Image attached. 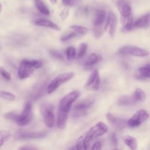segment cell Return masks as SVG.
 I'll list each match as a JSON object with an SVG mask.
<instances>
[{
    "label": "cell",
    "instance_id": "6da1fadb",
    "mask_svg": "<svg viewBox=\"0 0 150 150\" xmlns=\"http://www.w3.org/2000/svg\"><path fill=\"white\" fill-rule=\"evenodd\" d=\"M117 6L120 13L123 29L125 31L131 30L134 28V22L133 14L129 4L125 0H118Z\"/></svg>",
    "mask_w": 150,
    "mask_h": 150
},
{
    "label": "cell",
    "instance_id": "7a4b0ae2",
    "mask_svg": "<svg viewBox=\"0 0 150 150\" xmlns=\"http://www.w3.org/2000/svg\"><path fill=\"white\" fill-rule=\"evenodd\" d=\"M79 96L80 93L79 91H73L64 96L59 102L57 112L68 114L71 104L76 100Z\"/></svg>",
    "mask_w": 150,
    "mask_h": 150
},
{
    "label": "cell",
    "instance_id": "3957f363",
    "mask_svg": "<svg viewBox=\"0 0 150 150\" xmlns=\"http://www.w3.org/2000/svg\"><path fill=\"white\" fill-rule=\"evenodd\" d=\"M108 128L107 125L103 122H98L91 127L86 133L84 139L88 142L93 139L104 135L107 131Z\"/></svg>",
    "mask_w": 150,
    "mask_h": 150
},
{
    "label": "cell",
    "instance_id": "277c9868",
    "mask_svg": "<svg viewBox=\"0 0 150 150\" xmlns=\"http://www.w3.org/2000/svg\"><path fill=\"white\" fill-rule=\"evenodd\" d=\"M74 76V73L73 72H67L59 74L56 77H55L53 81L49 84L46 88L47 93L48 94H51L56 90L59 86L62 84L69 81Z\"/></svg>",
    "mask_w": 150,
    "mask_h": 150
},
{
    "label": "cell",
    "instance_id": "5b68a950",
    "mask_svg": "<svg viewBox=\"0 0 150 150\" xmlns=\"http://www.w3.org/2000/svg\"><path fill=\"white\" fill-rule=\"evenodd\" d=\"M94 102L93 98H89L78 103L74 107L73 111V117L78 118L86 115L88 110L93 105Z\"/></svg>",
    "mask_w": 150,
    "mask_h": 150
},
{
    "label": "cell",
    "instance_id": "8992f818",
    "mask_svg": "<svg viewBox=\"0 0 150 150\" xmlns=\"http://www.w3.org/2000/svg\"><path fill=\"white\" fill-rule=\"evenodd\" d=\"M40 111L46 125L49 128L53 127L54 123L53 105L49 103H43L40 106Z\"/></svg>",
    "mask_w": 150,
    "mask_h": 150
},
{
    "label": "cell",
    "instance_id": "52a82bcc",
    "mask_svg": "<svg viewBox=\"0 0 150 150\" xmlns=\"http://www.w3.org/2000/svg\"><path fill=\"white\" fill-rule=\"evenodd\" d=\"M32 120V104L27 102L25 104L22 112L18 115L16 122L20 126H25L30 123Z\"/></svg>",
    "mask_w": 150,
    "mask_h": 150
},
{
    "label": "cell",
    "instance_id": "ba28073f",
    "mask_svg": "<svg viewBox=\"0 0 150 150\" xmlns=\"http://www.w3.org/2000/svg\"><path fill=\"white\" fill-rule=\"evenodd\" d=\"M118 53L121 55H132L138 57H144L148 54L147 50L134 46H123L119 49Z\"/></svg>",
    "mask_w": 150,
    "mask_h": 150
},
{
    "label": "cell",
    "instance_id": "9c48e42d",
    "mask_svg": "<svg viewBox=\"0 0 150 150\" xmlns=\"http://www.w3.org/2000/svg\"><path fill=\"white\" fill-rule=\"evenodd\" d=\"M149 118L148 113L144 110L137 111L127 121L130 127H137L141 125Z\"/></svg>",
    "mask_w": 150,
    "mask_h": 150
},
{
    "label": "cell",
    "instance_id": "30bf717a",
    "mask_svg": "<svg viewBox=\"0 0 150 150\" xmlns=\"http://www.w3.org/2000/svg\"><path fill=\"white\" fill-rule=\"evenodd\" d=\"M35 69L29 62L28 59L22 60L18 70V77L20 79H25L31 76L33 73Z\"/></svg>",
    "mask_w": 150,
    "mask_h": 150
},
{
    "label": "cell",
    "instance_id": "8fae6325",
    "mask_svg": "<svg viewBox=\"0 0 150 150\" xmlns=\"http://www.w3.org/2000/svg\"><path fill=\"white\" fill-rule=\"evenodd\" d=\"M100 84V78L99 73L97 70H93L88 80H87L84 88L87 90L97 91L98 90Z\"/></svg>",
    "mask_w": 150,
    "mask_h": 150
},
{
    "label": "cell",
    "instance_id": "7c38bea8",
    "mask_svg": "<svg viewBox=\"0 0 150 150\" xmlns=\"http://www.w3.org/2000/svg\"><path fill=\"white\" fill-rule=\"evenodd\" d=\"M117 25V17L112 12H110L108 15L107 22L105 26V29L109 33L111 38H113L114 36Z\"/></svg>",
    "mask_w": 150,
    "mask_h": 150
},
{
    "label": "cell",
    "instance_id": "4fadbf2b",
    "mask_svg": "<svg viewBox=\"0 0 150 150\" xmlns=\"http://www.w3.org/2000/svg\"><path fill=\"white\" fill-rule=\"evenodd\" d=\"M46 131H19L16 135L18 139L29 138H42L46 135Z\"/></svg>",
    "mask_w": 150,
    "mask_h": 150
},
{
    "label": "cell",
    "instance_id": "5bb4252c",
    "mask_svg": "<svg viewBox=\"0 0 150 150\" xmlns=\"http://www.w3.org/2000/svg\"><path fill=\"white\" fill-rule=\"evenodd\" d=\"M106 117L111 124L117 129H122L128 125V123L126 120L117 117L110 112L106 114Z\"/></svg>",
    "mask_w": 150,
    "mask_h": 150
},
{
    "label": "cell",
    "instance_id": "9a60e30c",
    "mask_svg": "<svg viewBox=\"0 0 150 150\" xmlns=\"http://www.w3.org/2000/svg\"><path fill=\"white\" fill-rule=\"evenodd\" d=\"M150 26V12L139 17L134 22L133 27L138 29H145Z\"/></svg>",
    "mask_w": 150,
    "mask_h": 150
},
{
    "label": "cell",
    "instance_id": "2e32d148",
    "mask_svg": "<svg viewBox=\"0 0 150 150\" xmlns=\"http://www.w3.org/2000/svg\"><path fill=\"white\" fill-rule=\"evenodd\" d=\"M34 23L36 25L40 26H44V27H47L49 28H51L52 29H54L55 30H60V29L59 27L57 25L53 23V22L47 20L45 19H37L34 21Z\"/></svg>",
    "mask_w": 150,
    "mask_h": 150
},
{
    "label": "cell",
    "instance_id": "e0dca14e",
    "mask_svg": "<svg viewBox=\"0 0 150 150\" xmlns=\"http://www.w3.org/2000/svg\"><path fill=\"white\" fill-rule=\"evenodd\" d=\"M101 60L102 57L101 55L97 53H91L86 59L84 64L86 67H89L99 63Z\"/></svg>",
    "mask_w": 150,
    "mask_h": 150
},
{
    "label": "cell",
    "instance_id": "ac0fdd59",
    "mask_svg": "<svg viewBox=\"0 0 150 150\" xmlns=\"http://www.w3.org/2000/svg\"><path fill=\"white\" fill-rule=\"evenodd\" d=\"M105 17V12L103 9H98L96 11L93 19V26L102 25Z\"/></svg>",
    "mask_w": 150,
    "mask_h": 150
},
{
    "label": "cell",
    "instance_id": "d6986e66",
    "mask_svg": "<svg viewBox=\"0 0 150 150\" xmlns=\"http://www.w3.org/2000/svg\"><path fill=\"white\" fill-rule=\"evenodd\" d=\"M90 142L86 141V139H84V136H80L78 138L76 141V149L78 150L88 149L90 147Z\"/></svg>",
    "mask_w": 150,
    "mask_h": 150
},
{
    "label": "cell",
    "instance_id": "ffe728a7",
    "mask_svg": "<svg viewBox=\"0 0 150 150\" xmlns=\"http://www.w3.org/2000/svg\"><path fill=\"white\" fill-rule=\"evenodd\" d=\"M34 2L36 8L41 13L45 15H49L50 11L48 8L42 0H34Z\"/></svg>",
    "mask_w": 150,
    "mask_h": 150
},
{
    "label": "cell",
    "instance_id": "44dd1931",
    "mask_svg": "<svg viewBox=\"0 0 150 150\" xmlns=\"http://www.w3.org/2000/svg\"><path fill=\"white\" fill-rule=\"evenodd\" d=\"M122 139L124 144H126L130 149L134 150L137 148V142L135 138L129 135H126L123 137Z\"/></svg>",
    "mask_w": 150,
    "mask_h": 150
},
{
    "label": "cell",
    "instance_id": "7402d4cb",
    "mask_svg": "<svg viewBox=\"0 0 150 150\" xmlns=\"http://www.w3.org/2000/svg\"><path fill=\"white\" fill-rule=\"evenodd\" d=\"M132 96L136 102L144 101L146 98V94L145 92L140 88H136Z\"/></svg>",
    "mask_w": 150,
    "mask_h": 150
},
{
    "label": "cell",
    "instance_id": "603a6c76",
    "mask_svg": "<svg viewBox=\"0 0 150 150\" xmlns=\"http://www.w3.org/2000/svg\"><path fill=\"white\" fill-rule=\"evenodd\" d=\"M135 103L136 101L134 100L132 96H122L118 99V103L120 105H130Z\"/></svg>",
    "mask_w": 150,
    "mask_h": 150
},
{
    "label": "cell",
    "instance_id": "cb8c5ba5",
    "mask_svg": "<svg viewBox=\"0 0 150 150\" xmlns=\"http://www.w3.org/2000/svg\"><path fill=\"white\" fill-rule=\"evenodd\" d=\"M12 136L10 131L5 129H1L0 131V146L1 147L3 144L6 142Z\"/></svg>",
    "mask_w": 150,
    "mask_h": 150
},
{
    "label": "cell",
    "instance_id": "d4e9b609",
    "mask_svg": "<svg viewBox=\"0 0 150 150\" xmlns=\"http://www.w3.org/2000/svg\"><path fill=\"white\" fill-rule=\"evenodd\" d=\"M138 72L142 77L150 78V64L141 67L138 70Z\"/></svg>",
    "mask_w": 150,
    "mask_h": 150
},
{
    "label": "cell",
    "instance_id": "484cf974",
    "mask_svg": "<svg viewBox=\"0 0 150 150\" xmlns=\"http://www.w3.org/2000/svg\"><path fill=\"white\" fill-rule=\"evenodd\" d=\"M70 28L76 32L77 34L79 35H85L88 32V29L84 26H78V25H71L70 26Z\"/></svg>",
    "mask_w": 150,
    "mask_h": 150
},
{
    "label": "cell",
    "instance_id": "4316f807",
    "mask_svg": "<svg viewBox=\"0 0 150 150\" xmlns=\"http://www.w3.org/2000/svg\"><path fill=\"white\" fill-rule=\"evenodd\" d=\"M76 53V49L72 46L68 47L66 50V57L67 60L69 61H71L75 58Z\"/></svg>",
    "mask_w": 150,
    "mask_h": 150
},
{
    "label": "cell",
    "instance_id": "83f0119b",
    "mask_svg": "<svg viewBox=\"0 0 150 150\" xmlns=\"http://www.w3.org/2000/svg\"><path fill=\"white\" fill-rule=\"evenodd\" d=\"M0 95H1V98H4L5 100H8V101H14L16 98V96L13 94H12L10 92H8V91H1Z\"/></svg>",
    "mask_w": 150,
    "mask_h": 150
},
{
    "label": "cell",
    "instance_id": "f1b7e54d",
    "mask_svg": "<svg viewBox=\"0 0 150 150\" xmlns=\"http://www.w3.org/2000/svg\"><path fill=\"white\" fill-rule=\"evenodd\" d=\"M87 45L86 43H82L80 44V46H79V52L77 53V57L78 59L81 58L86 53V51L87 50Z\"/></svg>",
    "mask_w": 150,
    "mask_h": 150
},
{
    "label": "cell",
    "instance_id": "f546056e",
    "mask_svg": "<svg viewBox=\"0 0 150 150\" xmlns=\"http://www.w3.org/2000/svg\"><path fill=\"white\" fill-rule=\"evenodd\" d=\"M93 32L94 36L97 39H99L103 35V29L102 25L93 26Z\"/></svg>",
    "mask_w": 150,
    "mask_h": 150
},
{
    "label": "cell",
    "instance_id": "4dcf8cb0",
    "mask_svg": "<svg viewBox=\"0 0 150 150\" xmlns=\"http://www.w3.org/2000/svg\"><path fill=\"white\" fill-rule=\"evenodd\" d=\"M18 116V115L14 112H9L4 115V117L6 119H7L8 120L15 121V122H16Z\"/></svg>",
    "mask_w": 150,
    "mask_h": 150
},
{
    "label": "cell",
    "instance_id": "1f68e13d",
    "mask_svg": "<svg viewBox=\"0 0 150 150\" xmlns=\"http://www.w3.org/2000/svg\"><path fill=\"white\" fill-rule=\"evenodd\" d=\"M49 53H50V54L54 59L59 60H64L63 56L58 51H56L54 50H50Z\"/></svg>",
    "mask_w": 150,
    "mask_h": 150
},
{
    "label": "cell",
    "instance_id": "d6a6232c",
    "mask_svg": "<svg viewBox=\"0 0 150 150\" xmlns=\"http://www.w3.org/2000/svg\"><path fill=\"white\" fill-rule=\"evenodd\" d=\"M77 33L74 32H71V33H67L63 36L61 37L60 38V40L62 41V42H66V41H68L69 40L73 38H75L76 36H77Z\"/></svg>",
    "mask_w": 150,
    "mask_h": 150
},
{
    "label": "cell",
    "instance_id": "836d02e7",
    "mask_svg": "<svg viewBox=\"0 0 150 150\" xmlns=\"http://www.w3.org/2000/svg\"><path fill=\"white\" fill-rule=\"evenodd\" d=\"M0 72L2 77L8 81H10L11 80V74L3 67H1Z\"/></svg>",
    "mask_w": 150,
    "mask_h": 150
},
{
    "label": "cell",
    "instance_id": "e575fe53",
    "mask_svg": "<svg viewBox=\"0 0 150 150\" xmlns=\"http://www.w3.org/2000/svg\"><path fill=\"white\" fill-rule=\"evenodd\" d=\"M29 62L30 64L35 68V69H38L40 68L42 66V62L40 60H29L28 59Z\"/></svg>",
    "mask_w": 150,
    "mask_h": 150
},
{
    "label": "cell",
    "instance_id": "d590c367",
    "mask_svg": "<svg viewBox=\"0 0 150 150\" xmlns=\"http://www.w3.org/2000/svg\"><path fill=\"white\" fill-rule=\"evenodd\" d=\"M89 12V9L87 6H82L80 8H79L77 13L80 16H86Z\"/></svg>",
    "mask_w": 150,
    "mask_h": 150
},
{
    "label": "cell",
    "instance_id": "8d00e7d4",
    "mask_svg": "<svg viewBox=\"0 0 150 150\" xmlns=\"http://www.w3.org/2000/svg\"><path fill=\"white\" fill-rule=\"evenodd\" d=\"M69 9L67 7H65L61 12L60 13V18L62 21H64L67 18V16L69 15Z\"/></svg>",
    "mask_w": 150,
    "mask_h": 150
},
{
    "label": "cell",
    "instance_id": "74e56055",
    "mask_svg": "<svg viewBox=\"0 0 150 150\" xmlns=\"http://www.w3.org/2000/svg\"><path fill=\"white\" fill-rule=\"evenodd\" d=\"M79 0H62V2L63 5L66 6H74L76 5Z\"/></svg>",
    "mask_w": 150,
    "mask_h": 150
},
{
    "label": "cell",
    "instance_id": "f35d334b",
    "mask_svg": "<svg viewBox=\"0 0 150 150\" xmlns=\"http://www.w3.org/2000/svg\"><path fill=\"white\" fill-rule=\"evenodd\" d=\"M110 141L111 142V144L114 146H117L118 144V141H117V138L116 137V135L115 133H112L110 135Z\"/></svg>",
    "mask_w": 150,
    "mask_h": 150
},
{
    "label": "cell",
    "instance_id": "ab89813d",
    "mask_svg": "<svg viewBox=\"0 0 150 150\" xmlns=\"http://www.w3.org/2000/svg\"><path fill=\"white\" fill-rule=\"evenodd\" d=\"M92 150L94 149H101V144L100 141H97L94 143V144L92 145V147L91 148Z\"/></svg>",
    "mask_w": 150,
    "mask_h": 150
},
{
    "label": "cell",
    "instance_id": "60d3db41",
    "mask_svg": "<svg viewBox=\"0 0 150 150\" xmlns=\"http://www.w3.org/2000/svg\"><path fill=\"white\" fill-rule=\"evenodd\" d=\"M20 149H30V150H33V149H37L38 148L34 146H28V145H25L23 146L22 147H21L19 148Z\"/></svg>",
    "mask_w": 150,
    "mask_h": 150
},
{
    "label": "cell",
    "instance_id": "b9f144b4",
    "mask_svg": "<svg viewBox=\"0 0 150 150\" xmlns=\"http://www.w3.org/2000/svg\"><path fill=\"white\" fill-rule=\"evenodd\" d=\"M49 1H50V2L51 4L54 5V4H56L57 3V0H49Z\"/></svg>",
    "mask_w": 150,
    "mask_h": 150
}]
</instances>
